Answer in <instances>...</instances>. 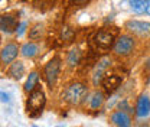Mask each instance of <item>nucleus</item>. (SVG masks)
<instances>
[{
	"instance_id": "obj_19",
	"label": "nucleus",
	"mask_w": 150,
	"mask_h": 127,
	"mask_svg": "<svg viewBox=\"0 0 150 127\" xmlns=\"http://www.w3.org/2000/svg\"><path fill=\"white\" fill-rule=\"evenodd\" d=\"M103 75H104V71L103 70H100V68H95V71H94V77H93V82L94 85H98L104 78H103Z\"/></svg>"
},
{
	"instance_id": "obj_2",
	"label": "nucleus",
	"mask_w": 150,
	"mask_h": 127,
	"mask_svg": "<svg viewBox=\"0 0 150 127\" xmlns=\"http://www.w3.org/2000/svg\"><path fill=\"white\" fill-rule=\"evenodd\" d=\"M85 95H87V87L81 82L71 84L64 92V98L69 104H79L81 101H84Z\"/></svg>"
},
{
	"instance_id": "obj_27",
	"label": "nucleus",
	"mask_w": 150,
	"mask_h": 127,
	"mask_svg": "<svg viewBox=\"0 0 150 127\" xmlns=\"http://www.w3.org/2000/svg\"><path fill=\"white\" fill-rule=\"evenodd\" d=\"M146 1H149V0H146Z\"/></svg>"
},
{
	"instance_id": "obj_15",
	"label": "nucleus",
	"mask_w": 150,
	"mask_h": 127,
	"mask_svg": "<svg viewBox=\"0 0 150 127\" xmlns=\"http://www.w3.org/2000/svg\"><path fill=\"white\" fill-rule=\"evenodd\" d=\"M38 81H39V74L36 71H33V72L29 74V77H28V79H26V82H25V91L26 92H32L33 90H36L38 87Z\"/></svg>"
},
{
	"instance_id": "obj_11",
	"label": "nucleus",
	"mask_w": 150,
	"mask_h": 127,
	"mask_svg": "<svg viewBox=\"0 0 150 127\" xmlns=\"http://www.w3.org/2000/svg\"><path fill=\"white\" fill-rule=\"evenodd\" d=\"M111 121L117 127H131V118L129 116V113L124 111H115L111 114Z\"/></svg>"
},
{
	"instance_id": "obj_10",
	"label": "nucleus",
	"mask_w": 150,
	"mask_h": 127,
	"mask_svg": "<svg viewBox=\"0 0 150 127\" xmlns=\"http://www.w3.org/2000/svg\"><path fill=\"white\" fill-rule=\"evenodd\" d=\"M121 82H123V78H121L120 75H115V74H112V75H107V77L103 79L104 90L107 91L108 94L114 92V91L120 87V84H121Z\"/></svg>"
},
{
	"instance_id": "obj_9",
	"label": "nucleus",
	"mask_w": 150,
	"mask_h": 127,
	"mask_svg": "<svg viewBox=\"0 0 150 127\" xmlns=\"http://www.w3.org/2000/svg\"><path fill=\"white\" fill-rule=\"evenodd\" d=\"M136 114L140 118H144L150 114V98L149 95L143 94L140 95V98L137 100V107H136Z\"/></svg>"
},
{
	"instance_id": "obj_1",
	"label": "nucleus",
	"mask_w": 150,
	"mask_h": 127,
	"mask_svg": "<svg viewBox=\"0 0 150 127\" xmlns=\"http://www.w3.org/2000/svg\"><path fill=\"white\" fill-rule=\"evenodd\" d=\"M45 92L40 90V88H36L33 90L30 94H29V98L26 101V113L29 117L32 118H36L42 114L43 111V107H45Z\"/></svg>"
},
{
	"instance_id": "obj_22",
	"label": "nucleus",
	"mask_w": 150,
	"mask_h": 127,
	"mask_svg": "<svg viewBox=\"0 0 150 127\" xmlns=\"http://www.w3.org/2000/svg\"><path fill=\"white\" fill-rule=\"evenodd\" d=\"M0 101L1 103H9L10 101V95L4 91H0Z\"/></svg>"
},
{
	"instance_id": "obj_5",
	"label": "nucleus",
	"mask_w": 150,
	"mask_h": 127,
	"mask_svg": "<svg viewBox=\"0 0 150 127\" xmlns=\"http://www.w3.org/2000/svg\"><path fill=\"white\" fill-rule=\"evenodd\" d=\"M59 71H61V58L59 56H54L46 65H45V78H46V82L48 85L52 88L55 85L56 79L59 77Z\"/></svg>"
},
{
	"instance_id": "obj_4",
	"label": "nucleus",
	"mask_w": 150,
	"mask_h": 127,
	"mask_svg": "<svg viewBox=\"0 0 150 127\" xmlns=\"http://www.w3.org/2000/svg\"><path fill=\"white\" fill-rule=\"evenodd\" d=\"M19 54H20V48L18 43L15 42L6 43L0 51V67H7L12 62H15Z\"/></svg>"
},
{
	"instance_id": "obj_25",
	"label": "nucleus",
	"mask_w": 150,
	"mask_h": 127,
	"mask_svg": "<svg viewBox=\"0 0 150 127\" xmlns=\"http://www.w3.org/2000/svg\"><path fill=\"white\" fill-rule=\"evenodd\" d=\"M140 127H147V126H140Z\"/></svg>"
},
{
	"instance_id": "obj_20",
	"label": "nucleus",
	"mask_w": 150,
	"mask_h": 127,
	"mask_svg": "<svg viewBox=\"0 0 150 127\" xmlns=\"http://www.w3.org/2000/svg\"><path fill=\"white\" fill-rule=\"evenodd\" d=\"M26 28H28V22H22L20 25H19L18 31H16V35H18V38H20L25 32H26Z\"/></svg>"
},
{
	"instance_id": "obj_3",
	"label": "nucleus",
	"mask_w": 150,
	"mask_h": 127,
	"mask_svg": "<svg viewBox=\"0 0 150 127\" xmlns=\"http://www.w3.org/2000/svg\"><path fill=\"white\" fill-rule=\"evenodd\" d=\"M136 48V40L134 38L130 35H121V36L117 38V40L114 42V52L117 55H121V56H126V55H130Z\"/></svg>"
},
{
	"instance_id": "obj_8",
	"label": "nucleus",
	"mask_w": 150,
	"mask_h": 127,
	"mask_svg": "<svg viewBox=\"0 0 150 127\" xmlns=\"http://www.w3.org/2000/svg\"><path fill=\"white\" fill-rule=\"evenodd\" d=\"M114 42H115L114 33L110 32V31L103 29V31H100V32L95 35V43H97V46L101 48V49H108V48L114 46Z\"/></svg>"
},
{
	"instance_id": "obj_16",
	"label": "nucleus",
	"mask_w": 150,
	"mask_h": 127,
	"mask_svg": "<svg viewBox=\"0 0 150 127\" xmlns=\"http://www.w3.org/2000/svg\"><path fill=\"white\" fill-rule=\"evenodd\" d=\"M130 3V9L137 13V15H142L146 12V7H147V1L146 0H129Z\"/></svg>"
},
{
	"instance_id": "obj_24",
	"label": "nucleus",
	"mask_w": 150,
	"mask_h": 127,
	"mask_svg": "<svg viewBox=\"0 0 150 127\" xmlns=\"http://www.w3.org/2000/svg\"><path fill=\"white\" fill-rule=\"evenodd\" d=\"M146 13H147V15H149V16H150V0H149V1H147V7H146Z\"/></svg>"
},
{
	"instance_id": "obj_26",
	"label": "nucleus",
	"mask_w": 150,
	"mask_h": 127,
	"mask_svg": "<svg viewBox=\"0 0 150 127\" xmlns=\"http://www.w3.org/2000/svg\"><path fill=\"white\" fill-rule=\"evenodd\" d=\"M33 127H38V126H33Z\"/></svg>"
},
{
	"instance_id": "obj_7",
	"label": "nucleus",
	"mask_w": 150,
	"mask_h": 127,
	"mask_svg": "<svg viewBox=\"0 0 150 127\" xmlns=\"http://www.w3.org/2000/svg\"><path fill=\"white\" fill-rule=\"evenodd\" d=\"M19 28V18L13 13L0 15V31L4 33H13Z\"/></svg>"
},
{
	"instance_id": "obj_28",
	"label": "nucleus",
	"mask_w": 150,
	"mask_h": 127,
	"mask_svg": "<svg viewBox=\"0 0 150 127\" xmlns=\"http://www.w3.org/2000/svg\"><path fill=\"white\" fill-rule=\"evenodd\" d=\"M58 127H61V126H58Z\"/></svg>"
},
{
	"instance_id": "obj_13",
	"label": "nucleus",
	"mask_w": 150,
	"mask_h": 127,
	"mask_svg": "<svg viewBox=\"0 0 150 127\" xmlns=\"http://www.w3.org/2000/svg\"><path fill=\"white\" fill-rule=\"evenodd\" d=\"M43 33H45V26H43V23H40V22L33 23V25L30 26L29 32H28L30 40H40V39L43 38Z\"/></svg>"
},
{
	"instance_id": "obj_23",
	"label": "nucleus",
	"mask_w": 150,
	"mask_h": 127,
	"mask_svg": "<svg viewBox=\"0 0 150 127\" xmlns=\"http://www.w3.org/2000/svg\"><path fill=\"white\" fill-rule=\"evenodd\" d=\"M88 1L90 0H72V3H74L75 6H85Z\"/></svg>"
},
{
	"instance_id": "obj_18",
	"label": "nucleus",
	"mask_w": 150,
	"mask_h": 127,
	"mask_svg": "<svg viewBox=\"0 0 150 127\" xmlns=\"http://www.w3.org/2000/svg\"><path fill=\"white\" fill-rule=\"evenodd\" d=\"M78 61H79V51L78 49H72L69 55H68V64L71 65V67H74L78 64Z\"/></svg>"
},
{
	"instance_id": "obj_12",
	"label": "nucleus",
	"mask_w": 150,
	"mask_h": 127,
	"mask_svg": "<svg viewBox=\"0 0 150 127\" xmlns=\"http://www.w3.org/2000/svg\"><path fill=\"white\" fill-rule=\"evenodd\" d=\"M7 75L10 77V78H13V79H20L23 75H25V65H23V62L22 61H15V62H12L10 64V67H9V70H7Z\"/></svg>"
},
{
	"instance_id": "obj_21",
	"label": "nucleus",
	"mask_w": 150,
	"mask_h": 127,
	"mask_svg": "<svg viewBox=\"0 0 150 127\" xmlns=\"http://www.w3.org/2000/svg\"><path fill=\"white\" fill-rule=\"evenodd\" d=\"M118 109L121 110V111H124V113H131L133 110L130 109V106H129V103L126 101V100H123L120 104H118Z\"/></svg>"
},
{
	"instance_id": "obj_6",
	"label": "nucleus",
	"mask_w": 150,
	"mask_h": 127,
	"mask_svg": "<svg viewBox=\"0 0 150 127\" xmlns=\"http://www.w3.org/2000/svg\"><path fill=\"white\" fill-rule=\"evenodd\" d=\"M124 28L131 32L133 35H137L140 38H149L150 36V23L143 22V20H127Z\"/></svg>"
},
{
	"instance_id": "obj_14",
	"label": "nucleus",
	"mask_w": 150,
	"mask_h": 127,
	"mask_svg": "<svg viewBox=\"0 0 150 127\" xmlns=\"http://www.w3.org/2000/svg\"><path fill=\"white\" fill-rule=\"evenodd\" d=\"M39 51V46H38L35 42H26L22 48H20V54L23 55L25 58H33Z\"/></svg>"
},
{
	"instance_id": "obj_17",
	"label": "nucleus",
	"mask_w": 150,
	"mask_h": 127,
	"mask_svg": "<svg viewBox=\"0 0 150 127\" xmlns=\"http://www.w3.org/2000/svg\"><path fill=\"white\" fill-rule=\"evenodd\" d=\"M103 101H104V95H103V92L95 91V92L93 94V97H91V100H90V106H91V109L97 110V109H100V107L103 106Z\"/></svg>"
}]
</instances>
